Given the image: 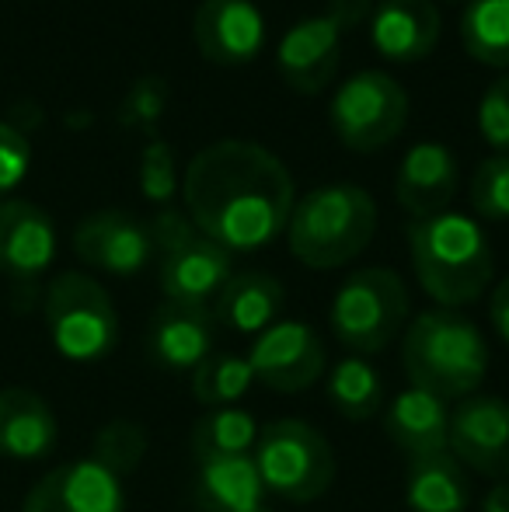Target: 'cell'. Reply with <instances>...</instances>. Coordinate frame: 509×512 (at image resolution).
<instances>
[{"mask_svg": "<svg viewBox=\"0 0 509 512\" xmlns=\"http://www.w3.org/2000/svg\"><path fill=\"white\" fill-rule=\"evenodd\" d=\"M189 220L220 248L258 251L286 234L297 189L272 150L252 140H217L189 161L182 178Z\"/></svg>", "mask_w": 509, "mask_h": 512, "instance_id": "6da1fadb", "label": "cell"}, {"mask_svg": "<svg viewBox=\"0 0 509 512\" xmlns=\"http://www.w3.org/2000/svg\"><path fill=\"white\" fill-rule=\"evenodd\" d=\"M408 255L419 286L447 310L482 300L496 272L482 223L454 209L408 223Z\"/></svg>", "mask_w": 509, "mask_h": 512, "instance_id": "7a4b0ae2", "label": "cell"}, {"mask_svg": "<svg viewBox=\"0 0 509 512\" xmlns=\"http://www.w3.org/2000/svg\"><path fill=\"white\" fill-rule=\"evenodd\" d=\"M401 366L419 391L440 401H464L478 394L489 373V345L471 317L433 307L408 321L401 335Z\"/></svg>", "mask_w": 509, "mask_h": 512, "instance_id": "3957f363", "label": "cell"}, {"mask_svg": "<svg viewBox=\"0 0 509 512\" xmlns=\"http://www.w3.org/2000/svg\"><path fill=\"white\" fill-rule=\"evenodd\" d=\"M377 234V203L353 182H332L293 203L286 241L307 269H342L360 258Z\"/></svg>", "mask_w": 509, "mask_h": 512, "instance_id": "277c9868", "label": "cell"}, {"mask_svg": "<svg viewBox=\"0 0 509 512\" xmlns=\"http://www.w3.org/2000/svg\"><path fill=\"white\" fill-rule=\"evenodd\" d=\"M49 342L70 363H98L119 342V314L109 290L84 272H60L42 293Z\"/></svg>", "mask_w": 509, "mask_h": 512, "instance_id": "5b68a950", "label": "cell"}, {"mask_svg": "<svg viewBox=\"0 0 509 512\" xmlns=\"http://www.w3.org/2000/svg\"><path fill=\"white\" fill-rule=\"evenodd\" d=\"M252 460L265 492L297 506L321 499L335 481L332 443L304 418H276L265 425Z\"/></svg>", "mask_w": 509, "mask_h": 512, "instance_id": "8992f818", "label": "cell"}, {"mask_svg": "<svg viewBox=\"0 0 509 512\" xmlns=\"http://www.w3.org/2000/svg\"><path fill=\"white\" fill-rule=\"evenodd\" d=\"M328 321L353 356H377L408 328V290L394 269L349 272L335 290Z\"/></svg>", "mask_w": 509, "mask_h": 512, "instance_id": "52a82bcc", "label": "cell"}, {"mask_svg": "<svg viewBox=\"0 0 509 512\" xmlns=\"http://www.w3.org/2000/svg\"><path fill=\"white\" fill-rule=\"evenodd\" d=\"M370 11L374 0H328L321 14L300 18L276 49V70L286 88L297 95L325 91L339 74L342 42L360 21H367Z\"/></svg>", "mask_w": 509, "mask_h": 512, "instance_id": "ba28073f", "label": "cell"}, {"mask_svg": "<svg viewBox=\"0 0 509 512\" xmlns=\"http://www.w3.org/2000/svg\"><path fill=\"white\" fill-rule=\"evenodd\" d=\"M328 119L342 147L370 154L394 143L408 126V91L384 70H360L339 84Z\"/></svg>", "mask_w": 509, "mask_h": 512, "instance_id": "9c48e42d", "label": "cell"}, {"mask_svg": "<svg viewBox=\"0 0 509 512\" xmlns=\"http://www.w3.org/2000/svg\"><path fill=\"white\" fill-rule=\"evenodd\" d=\"M255 384L269 391L297 394L325 377V342L304 321H276L248 349Z\"/></svg>", "mask_w": 509, "mask_h": 512, "instance_id": "30bf717a", "label": "cell"}, {"mask_svg": "<svg viewBox=\"0 0 509 512\" xmlns=\"http://www.w3.org/2000/svg\"><path fill=\"white\" fill-rule=\"evenodd\" d=\"M53 258V216L28 199H0V276L18 293H35Z\"/></svg>", "mask_w": 509, "mask_h": 512, "instance_id": "8fae6325", "label": "cell"}, {"mask_svg": "<svg viewBox=\"0 0 509 512\" xmlns=\"http://www.w3.org/2000/svg\"><path fill=\"white\" fill-rule=\"evenodd\" d=\"M450 453L468 471L509 481V401L471 394L450 408Z\"/></svg>", "mask_w": 509, "mask_h": 512, "instance_id": "7c38bea8", "label": "cell"}, {"mask_svg": "<svg viewBox=\"0 0 509 512\" xmlns=\"http://www.w3.org/2000/svg\"><path fill=\"white\" fill-rule=\"evenodd\" d=\"M21 512H126V485L95 457L70 460L28 488Z\"/></svg>", "mask_w": 509, "mask_h": 512, "instance_id": "4fadbf2b", "label": "cell"}, {"mask_svg": "<svg viewBox=\"0 0 509 512\" xmlns=\"http://www.w3.org/2000/svg\"><path fill=\"white\" fill-rule=\"evenodd\" d=\"M74 251L84 265L109 276H136L154 258V241L143 220L126 209H98L74 227Z\"/></svg>", "mask_w": 509, "mask_h": 512, "instance_id": "5bb4252c", "label": "cell"}, {"mask_svg": "<svg viewBox=\"0 0 509 512\" xmlns=\"http://www.w3.org/2000/svg\"><path fill=\"white\" fill-rule=\"evenodd\" d=\"M231 251L220 248L206 234H196L182 241L178 248L157 255V283L164 300L189 307H210L217 293L234 276Z\"/></svg>", "mask_w": 509, "mask_h": 512, "instance_id": "9a60e30c", "label": "cell"}, {"mask_svg": "<svg viewBox=\"0 0 509 512\" xmlns=\"http://www.w3.org/2000/svg\"><path fill=\"white\" fill-rule=\"evenodd\" d=\"M199 53L217 67L252 63L265 46V14L255 0H203L192 18Z\"/></svg>", "mask_w": 509, "mask_h": 512, "instance_id": "2e32d148", "label": "cell"}, {"mask_svg": "<svg viewBox=\"0 0 509 512\" xmlns=\"http://www.w3.org/2000/svg\"><path fill=\"white\" fill-rule=\"evenodd\" d=\"M213 321L210 307H189L164 300L150 314L147 324V356L164 373H192L213 356Z\"/></svg>", "mask_w": 509, "mask_h": 512, "instance_id": "e0dca14e", "label": "cell"}, {"mask_svg": "<svg viewBox=\"0 0 509 512\" xmlns=\"http://www.w3.org/2000/svg\"><path fill=\"white\" fill-rule=\"evenodd\" d=\"M461 168L457 157L443 143H415L401 157L398 178H394V199L412 220H426L443 209H450V199L457 196Z\"/></svg>", "mask_w": 509, "mask_h": 512, "instance_id": "ac0fdd59", "label": "cell"}, {"mask_svg": "<svg viewBox=\"0 0 509 512\" xmlns=\"http://www.w3.org/2000/svg\"><path fill=\"white\" fill-rule=\"evenodd\" d=\"M443 21L433 0H381L370 18V42L384 60L419 63L440 46Z\"/></svg>", "mask_w": 509, "mask_h": 512, "instance_id": "d6986e66", "label": "cell"}, {"mask_svg": "<svg viewBox=\"0 0 509 512\" xmlns=\"http://www.w3.org/2000/svg\"><path fill=\"white\" fill-rule=\"evenodd\" d=\"M60 422L39 391L0 387V457L46 460L56 450Z\"/></svg>", "mask_w": 509, "mask_h": 512, "instance_id": "ffe728a7", "label": "cell"}, {"mask_svg": "<svg viewBox=\"0 0 509 512\" xmlns=\"http://www.w3.org/2000/svg\"><path fill=\"white\" fill-rule=\"evenodd\" d=\"M384 432L408 460L450 450V408L433 394L408 387L384 411Z\"/></svg>", "mask_w": 509, "mask_h": 512, "instance_id": "44dd1931", "label": "cell"}, {"mask_svg": "<svg viewBox=\"0 0 509 512\" xmlns=\"http://www.w3.org/2000/svg\"><path fill=\"white\" fill-rule=\"evenodd\" d=\"M196 509L199 512H276L269 506L252 457L196 460Z\"/></svg>", "mask_w": 509, "mask_h": 512, "instance_id": "7402d4cb", "label": "cell"}, {"mask_svg": "<svg viewBox=\"0 0 509 512\" xmlns=\"http://www.w3.org/2000/svg\"><path fill=\"white\" fill-rule=\"evenodd\" d=\"M283 286L269 272H234L213 300V321L238 335H262L283 314Z\"/></svg>", "mask_w": 509, "mask_h": 512, "instance_id": "603a6c76", "label": "cell"}, {"mask_svg": "<svg viewBox=\"0 0 509 512\" xmlns=\"http://www.w3.org/2000/svg\"><path fill=\"white\" fill-rule=\"evenodd\" d=\"M405 506L412 512H468L471 506L468 467L450 450L408 460Z\"/></svg>", "mask_w": 509, "mask_h": 512, "instance_id": "cb8c5ba5", "label": "cell"}, {"mask_svg": "<svg viewBox=\"0 0 509 512\" xmlns=\"http://www.w3.org/2000/svg\"><path fill=\"white\" fill-rule=\"evenodd\" d=\"M262 425L245 408H210L192 425V453L196 460H220V457H252Z\"/></svg>", "mask_w": 509, "mask_h": 512, "instance_id": "d4e9b609", "label": "cell"}, {"mask_svg": "<svg viewBox=\"0 0 509 512\" xmlns=\"http://www.w3.org/2000/svg\"><path fill=\"white\" fill-rule=\"evenodd\" d=\"M328 401L349 422H367L384 405V380L363 356H346L328 373Z\"/></svg>", "mask_w": 509, "mask_h": 512, "instance_id": "484cf974", "label": "cell"}, {"mask_svg": "<svg viewBox=\"0 0 509 512\" xmlns=\"http://www.w3.org/2000/svg\"><path fill=\"white\" fill-rule=\"evenodd\" d=\"M461 42L471 60L509 70V0H471L461 18Z\"/></svg>", "mask_w": 509, "mask_h": 512, "instance_id": "4316f807", "label": "cell"}, {"mask_svg": "<svg viewBox=\"0 0 509 512\" xmlns=\"http://www.w3.org/2000/svg\"><path fill=\"white\" fill-rule=\"evenodd\" d=\"M255 377L245 356H231V352H213L206 363L192 370V398L206 408H234L248 391H252Z\"/></svg>", "mask_w": 509, "mask_h": 512, "instance_id": "83f0119b", "label": "cell"}, {"mask_svg": "<svg viewBox=\"0 0 509 512\" xmlns=\"http://www.w3.org/2000/svg\"><path fill=\"white\" fill-rule=\"evenodd\" d=\"M147 446H150V439L140 422L116 418V422L98 429L95 443H91V457L109 467L112 474L126 478V474H133L136 467H140V460L147 457Z\"/></svg>", "mask_w": 509, "mask_h": 512, "instance_id": "f1b7e54d", "label": "cell"}, {"mask_svg": "<svg viewBox=\"0 0 509 512\" xmlns=\"http://www.w3.org/2000/svg\"><path fill=\"white\" fill-rule=\"evenodd\" d=\"M140 192L147 203L168 209L178 196V164L171 143L150 136L140 150Z\"/></svg>", "mask_w": 509, "mask_h": 512, "instance_id": "f546056e", "label": "cell"}, {"mask_svg": "<svg viewBox=\"0 0 509 512\" xmlns=\"http://www.w3.org/2000/svg\"><path fill=\"white\" fill-rule=\"evenodd\" d=\"M471 206L482 220H509V157L492 154L475 168L471 178Z\"/></svg>", "mask_w": 509, "mask_h": 512, "instance_id": "4dcf8cb0", "label": "cell"}, {"mask_svg": "<svg viewBox=\"0 0 509 512\" xmlns=\"http://www.w3.org/2000/svg\"><path fill=\"white\" fill-rule=\"evenodd\" d=\"M164 108H168V84L157 74H147L129 88L123 108H119V119H123V126L136 129V133H150L161 122Z\"/></svg>", "mask_w": 509, "mask_h": 512, "instance_id": "1f68e13d", "label": "cell"}, {"mask_svg": "<svg viewBox=\"0 0 509 512\" xmlns=\"http://www.w3.org/2000/svg\"><path fill=\"white\" fill-rule=\"evenodd\" d=\"M478 133L489 147L509 157V74L492 81L478 102Z\"/></svg>", "mask_w": 509, "mask_h": 512, "instance_id": "d6a6232c", "label": "cell"}, {"mask_svg": "<svg viewBox=\"0 0 509 512\" xmlns=\"http://www.w3.org/2000/svg\"><path fill=\"white\" fill-rule=\"evenodd\" d=\"M32 168V143L11 122H0V199H11V192L28 178Z\"/></svg>", "mask_w": 509, "mask_h": 512, "instance_id": "836d02e7", "label": "cell"}, {"mask_svg": "<svg viewBox=\"0 0 509 512\" xmlns=\"http://www.w3.org/2000/svg\"><path fill=\"white\" fill-rule=\"evenodd\" d=\"M147 230H150V241H154V255H164V251L178 248L182 241L199 234V227L189 220V213H178L175 206L157 209V213L150 216Z\"/></svg>", "mask_w": 509, "mask_h": 512, "instance_id": "e575fe53", "label": "cell"}, {"mask_svg": "<svg viewBox=\"0 0 509 512\" xmlns=\"http://www.w3.org/2000/svg\"><path fill=\"white\" fill-rule=\"evenodd\" d=\"M489 321H492V328H496V335L509 345V276L496 286V290H492Z\"/></svg>", "mask_w": 509, "mask_h": 512, "instance_id": "d590c367", "label": "cell"}, {"mask_svg": "<svg viewBox=\"0 0 509 512\" xmlns=\"http://www.w3.org/2000/svg\"><path fill=\"white\" fill-rule=\"evenodd\" d=\"M482 512H509V481H496V485L485 492Z\"/></svg>", "mask_w": 509, "mask_h": 512, "instance_id": "8d00e7d4", "label": "cell"}]
</instances>
